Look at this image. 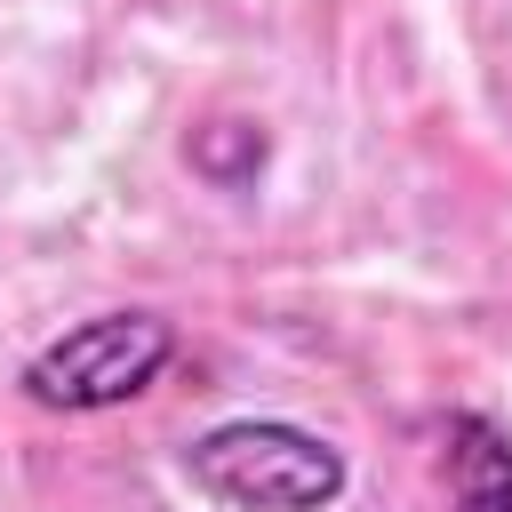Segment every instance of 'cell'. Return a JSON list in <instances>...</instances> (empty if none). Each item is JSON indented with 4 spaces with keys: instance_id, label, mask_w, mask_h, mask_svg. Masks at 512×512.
<instances>
[{
    "instance_id": "2",
    "label": "cell",
    "mask_w": 512,
    "mask_h": 512,
    "mask_svg": "<svg viewBox=\"0 0 512 512\" xmlns=\"http://www.w3.org/2000/svg\"><path fill=\"white\" fill-rule=\"evenodd\" d=\"M168 360H176V320H160L144 304L88 312L24 360V400L48 416H104V408L144 400Z\"/></svg>"
},
{
    "instance_id": "1",
    "label": "cell",
    "mask_w": 512,
    "mask_h": 512,
    "mask_svg": "<svg viewBox=\"0 0 512 512\" xmlns=\"http://www.w3.org/2000/svg\"><path fill=\"white\" fill-rule=\"evenodd\" d=\"M184 480L224 512H328L352 488V464L288 416H232L184 448Z\"/></svg>"
},
{
    "instance_id": "3",
    "label": "cell",
    "mask_w": 512,
    "mask_h": 512,
    "mask_svg": "<svg viewBox=\"0 0 512 512\" xmlns=\"http://www.w3.org/2000/svg\"><path fill=\"white\" fill-rule=\"evenodd\" d=\"M440 464H448V504L456 512H512V432L480 408H456L440 424Z\"/></svg>"
}]
</instances>
